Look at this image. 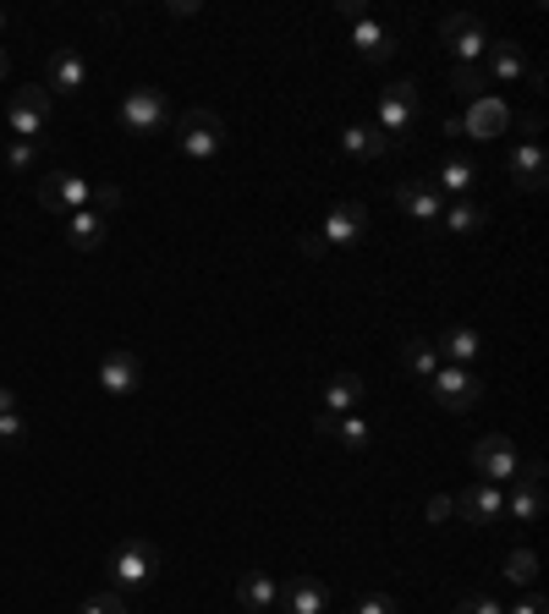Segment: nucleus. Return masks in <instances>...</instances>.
<instances>
[{"mask_svg":"<svg viewBox=\"0 0 549 614\" xmlns=\"http://www.w3.org/2000/svg\"><path fill=\"white\" fill-rule=\"evenodd\" d=\"M105 570H110V592H144V587H155V576L166 570V554L149 543V538H126L121 549H110V560H105Z\"/></svg>","mask_w":549,"mask_h":614,"instance_id":"1","label":"nucleus"},{"mask_svg":"<svg viewBox=\"0 0 549 614\" xmlns=\"http://www.w3.org/2000/svg\"><path fill=\"white\" fill-rule=\"evenodd\" d=\"M176 143H182V154H187V160H215V154L225 148V121L215 115V110H182L176 115Z\"/></svg>","mask_w":549,"mask_h":614,"instance_id":"2","label":"nucleus"},{"mask_svg":"<svg viewBox=\"0 0 549 614\" xmlns=\"http://www.w3.org/2000/svg\"><path fill=\"white\" fill-rule=\"evenodd\" d=\"M412 121H418V83H395L379 94V132L390 137V148L412 143Z\"/></svg>","mask_w":549,"mask_h":614,"instance_id":"3","label":"nucleus"},{"mask_svg":"<svg viewBox=\"0 0 549 614\" xmlns=\"http://www.w3.org/2000/svg\"><path fill=\"white\" fill-rule=\"evenodd\" d=\"M121 126L132 132V137H155V132H166V121H171V105H166V94L160 88H132L126 99H121Z\"/></svg>","mask_w":549,"mask_h":614,"instance_id":"4","label":"nucleus"},{"mask_svg":"<svg viewBox=\"0 0 549 614\" xmlns=\"http://www.w3.org/2000/svg\"><path fill=\"white\" fill-rule=\"evenodd\" d=\"M473 467L484 472V483H511L516 478V467H522V461H516V444L505 439V433H484L478 444H473Z\"/></svg>","mask_w":549,"mask_h":614,"instance_id":"5","label":"nucleus"},{"mask_svg":"<svg viewBox=\"0 0 549 614\" xmlns=\"http://www.w3.org/2000/svg\"><path fill=\"white\" fill-rule=\"evenodd\" d=\"M440 39L462 56V66H478V61L489 56V34H484V23H478L473 12H451V17L440 23Z\"/></svg>","mask_w":549,"mask_h":614,"instance_id":"6","label":"nucleus"},{"mask_svg":"<svg viewBox=\"0 0 549 614\" xmlns=\"http://www.w3.org/2000/svg\"><path fill=\"white\" fill-rule=\"evenodd\" d=\"M39 209L72 220L77 209H88V182L72 176V171H50V176H39Z\"/></svg>","mask_w":549,"mask_h":614,"instance_id":"7","label":"nucleus"},{"mask_svg":"<svg viewBox=\"0 0 549 614\" xmlns=\"http://www.w3.org/2000/svg\"><path fill=\"white\" fill-rule=\"evenodd\" d=\"M319 242H330V247H363L368 242V209L363 204H335L325 214V236Z\"/></svg>","mask_w":549,"mask_h":614,"instance_id":"8","label":"nucleus"},{"mask_svg":"<svg viewBox=\"0 0 549 614\" xmlns=\"http://www.w3.org/2000/svg\"><path fill=\"white\" fill-rule=\"evenodd\" d=\"M429 384H435V401H440L446 412H467V406H478V395H484V384H478L467 368H440Z\"/></svg>","mask_w":549,"mask_h":614,"instance_id":"9","label":"nucleus"},{"mask_svg":"<svg viewBox=\"0 0 549 614\" xmlns=\"http://www.w3.org/2000/svg\"><path fill=\"white\" fill-rule=\"evenodd\" d=\"M137 384H144V363H137V352H105L99 390L105 395H137Z\"/></svg>","mask_w":549,"mask_h":614,"instance_id":"10","label":"nucleus"},{"mask_svg":"<svg viewBox=\"0 0 549 614\" xmlns=\"http://www.w3.org/2000/svg\"><path fill=\"white\" fill-rule=\"evenodd\" d=\"M511 176L522 193H544V176H549V160H544V143L538 137H522L511 148Z\"/></svg>","mask_w":549,"mask_h":614,"instance_id":"11","label":"nucleus"},{"mask_svg":"<svg viewBox=\"0 0 549 614\" xmlns=\"http://www.w3.org/2000/svg\"><path fill=\"white\" fill-rule=\"evenodd\" d=\"M281 603L286 614H330V587L319 581V576H297V581H286L281 587Z\"/></svg>","mask_w":549,"mask_h":614,"instance_id":"12","label":"nucleus"},{"mask_svg":"<svg viewBox=\"0 0 549 614\" xmlns=\"http://www.w3.org/2000/svg\"><path fill=\"white\" fill-rule=\"evenodd\" d=\"M456 505V516H467L473 527H489V521H500L505 516V494L495 489V483H473L462 500H451Z\"/></svg>","mask_w":549,"mask_h":614,"instance_id":"13","label":"nucleus"},{"mask_svg":"<svg viewBox=\"0 0 549 614\" xmlns=\"http://www.w3.org/2000/svg\"><path fill=\"white\" fill-rule=\"evenodd\" d=\"M505 126H511V110H505V99H495V94L473 99V110L462 115V132H467V137H500Z\"/></svg>","mask_w":549,"mask_h":614,"instance_id":"14","label":"nucleus"},{"mask_svg":"<svg viewBox=\"0 0 549 614\" xmlns=\"http://www.w3.org/2000/svg\"><path fill=\"white\" fill-rule=\"evenodd\" d=\"M395 204H401L412 220H424L429 231H435L440 214H446V204H440V193H435L429 182H401V187H395Z\"/></svg>","mask_w":549,"mask_h":614,"instance_id":"15","label":"nucleus"},{"mask_svg":"<svg viewBox=\"0 0 549 614\" xmlns=\"http://www.w3.org/2000/svg\"><path fill=\"white\" fill-rule=\"evenodd\" d=\"M352 45H357V56H363V61H374V66L395 56V39H390V34H385V23H379V17H368V12H363V17H352Z\"/></svg>","mask_w":549,"mask_h":614,"instance_id":"16","label":"nucleus"},{"mask_svg":"<svg viewBox=\"0 0 549 614\" xmlns=\"http://www.w3.org/2000/svg\"><path fill=\"white\" fill-rule=\"evenodd\" d=\"M88 83V66L77 50H50V66H45V88L50 94H77Z\"/></svg>","mask_w":549,"mask_h":614,"instance_id":"17","label":"nucleus"},{"mask_svg":"<svg viewBox=\"0 0 549 614\" xmlns=\"http://www.w3.org/2000/svg\"><path fill=\"white\" fill-rule=\"evenodd\" d=\"M341 154H352V160H385V154H390V137L379 132V126H346L341 132Z\"/></svg>","mask_w":549,"mask_h":614,"instance_id":"18","label":"nucleus"},{"mask_svg":"<svg viewBox=\"0 0 549 614\" xmlns=\"http://www.w3.org/2000/svg\"><path fill=\"white\" fill-rule=\"evenodd\" d=\"M105 236H110V220H105V214H94V209H77V214L66 220V242H72L77 253L105 247Z\"/></svg>","mask_w":549,"mask_h":614,"instance_id":"19","label":"nucleus"},{"mask_svg":"<svg viewBox=\"0 0 549 614\" xmlns=\"http://www.w3.org/2000/svg\"><path fill=\"white\" fill-rule=\"evenodd\" d=\"M274 598H281V587H274L264 570H247V576L236 581V603H242L247 614H258V609H274Z\"/></svg>","mask_w":549,"mask_h":614,"instance_id":"20","label":"nucleus"},{"mask_svg":"<svg viewBox=\"0 0 549 614\" xmlns=\"http://www.w3.org/2000/svg\"><path fill=\"white\" fill-rule=\"evenodd\" d=\"M357 401H363V379H357V373H335V379L325 384V412H330V417H346Z\"/></svg>","mask_w":549,"mask_h":614,"instance_id":"21","label":"nucleus"},{"mask_svg":"<svg viewBox=\"0 0 549 614\" xmlns=\"http://www.w3.org/2000/svg\"><path fill=\"white\" fill-rule=\"evenodd\" d=\"M505 516H511L516 527H533V521L544 516V483H516V494L505 500Z\"/></svg>","mask_w":549,"mask_h":614,"instance_id":"22","label":"nucleus"},{"mask_svg":"<svg viewBox=\"0 0 549 614\" xmlns=\"http://www.w3.org/2000/svg\"><path fill=\"white\" fill-rule=\"evenodd\" d=\"M435 352H446L451 357V368H467L473 357H478V330H467V324H451L446 335H440V346Z\"/></svg>","mask_w":549,"mask_h":614,"instance_id":"23","label":"nucleus"},{"mask_svg":"<svg viewBox=\"0 0 549 614\" xmlns=\"http://www.w3.org/2000/svg\"><path fill=\"white\" fill-rule=\"evenodd\" d=\"M489 72L500 77V83H516V77H527V56H522V45H489Z\"/></svg>","mask_w":549,"mask_h":614,"instance_id":"24","label":"nucleus"},{"mask_svg":"<svg viewBox=\"0 0 549 614\" xmlns=\"http://www.w3.org/2000/svg\"><path fill=\"white\" fill-rule=\"evenodd\" d=\"M401 363H406L412 373H418V379H435V373L446 368V363H440V352H435L429 341H406V346H401Z\"/></svg>","mask_w":549,"mask_h":614,"instance_id":"25","label":"nucleus"},{"mask_svg":"<svg viewBox=\"0 0 549 614\" xmlns=\"http://www.w3.org/2000/svg\"><path fill=\"white\" fill-rule=\"evenodd\" d=\"M478 225H484V209L462 198V204H451V209L440 214V225H435V231H456V236H467V231H478Z\"/></svg>","mask_w":549,"mask_h":614,"instance_id":"26","label":"nucleus"},{"mask_svg":"<svg viewBox=\"0 0 549 614\" xmlns=\"http://www.w3.org/2000/svg\"><path fill=\"white\" fill-rule=\"evenodd\" d=\"M505 581H511V587H533V581H538L533 549H511V554H505Z\"/></svg>","mask_w":549,"mask_h":614,"instance_id":"27","label":"nucleus"},{"mask_svg":"<svg viewBox=\"0 0 549 614\" xmlns=\"http://www.w3.org/2000/svg\"><path fill=\"white\" fill-rule=\"evenodd\" d=\"M7 126L17 132V143H39V132H45V121L34 110H23V105H7Z\"/></svg>","mask_w":549,"mask_h":614,"instance_id":"28","label":"nucleus"},{"mask_svg":"<svg viewBox=\"0 0 549 614\" xmlns=\"http://www.w3.org/2000/svg\"><path fill=\"white\" fill-rule=\"evenodd\" d=\"M484 83H489L484 66H456V72H451V88H456L462 99H484Z\"/></svg>","mask_w":549,"mask_h":614,"instance_id":"29","label":"nucleus"},{"mask_svg":"<svg viewBox=\"0 0 549 614\" xmlns=\"http://www.w3.org/2000/svg\"><path fill=\"white\" fill-rule=\"evenodd\" d=\"M12 105H23V110H34V115L45 121V115H50V105H56V94H50L45 83H28V88H17V94H12Z\"/></svg>","mask_w":549,"mask_h":614,"instance_id":"30","label":"nucleus"},{"mask_svg":"<svg viewBox=\"0 0 549 614\" xmlns=\"http://www.w3.org/2000/svg\"><path fill=\"white\" fill-rule=\"evenodd\" d=\"M335 439H341L346 450H363V444L374 439V422H368V417H341V422H335Z\"/></svg>","mask_w":549,"mask_h":614,"instance_id":"31","label":"nucleus"},{"mask_svg":"<svg viewBox=\"0 0 549 614\" xmlns=\"http://www.w3.org/2000/svg\"><path fill=\"white\" fill-rule=\"evenodd\" d=\"M473 182H478V171H473L467 160H446V171H440V187H446V193H467Z\"/></svg>","mask_w":549,"mask_h":614,"instance_id":"32","label":"nucleus"},{"mask_svg":"<svg viewBox=\"0 0 549 614\" xmlns=\"http://www.w3.org/2000/svg\"><path fill=\"white\" fill-rule=\"evenodd\" d=\"M88 209L110 220V214L121 209V187H115V182H99V187H88Z\"/></svg>","mask_w":549,"mask_h":614,"instance_id":"33","label":"nucleus"},{"mask_svg":"<svg viewBox=\"0 0 549 614\" xmlns=\"http://www.w3.org/2000/svg\"><path fill=\"white\" fill-rule=\"evenodd\" d=\"M0 444H7V450H23V444H28V422H23V412H7V417H0Z\"/></svg>","mask_w":549,"mask_h":614,"instance_id":"34","label":"nucleus"},{"mask_svg":"<svg viewBox=\"0 0 549 614\" xmlns=\"http://www.w3.org/2000/svg\"><path fill=\"white\" fill-rule=\"evenodd\" d=\"M77 614H132V609H126V598H121V592H110V587H105V592H94Z\"/></svg>","mask_w":549,"mask_h":614,"instance_id":"35","label":"nucleus"},{"mask_svg":"<svg viewBox=\"0 0 549 614\" xmlns=\"http://www.w3.org/2000/svg\"><path fill=\"white\" fill-rule=\"evenodd\" d=\"M34 160H39V143H12L7 148V165L12 171H34Z\"/></svg>","mask_w":549,"mask_h":614,"instance_id":"36","label":"nucleus"},{"mask_svg":"<svg viewBox=\"0 0 549 614\" xmlns=\"http://www.w3.org/2000/svg\"><path fill=\"white\" fill-rule=\"evenodd\" d=\"M424 516H429V521H451V516H456V505H451V494H429V505H424Z\"/></svg>","mask_w":549,"mask_h":614,"instance_id":"37","label":"nucleus"},{"mask_svg":"<svg viewBox=\"0 0 549 614\" xmlns=\"http://www.w3.org/2000/svg\"><path fill=\"white\" fill-rule=\"evenodd\" d=\"M456 614H505L489 592H478V598H467V603H456Z\"/></svg>","mask_w":549,"mask_h":614,"instance_id":"38","label":"nucleus"},{"mask_svg":"<svg viewBox=\"0 0 549 614\" xmlns=\"http://www.w3.org/2000/svg\"><path fill=\"white\" fill-rule=\"evenodd\" d=\"M352 614H395V598H379V592H368Z\"/></svg>","mask_w":549,"mask_h":614,"instance_id":"39","label":"nucleus"},{"mask_svg":"<svg viewBox=\"0 0 549 614\" xmlns=\"http://www.w3.org/2000/svg\"><path fill=\"white\" fill-rule=\"evenodd\" d=\"M505 614H549V603H544V592H533V598H522V603H511Z\"/></svg>","mask_w":549,"mask_h":614,"instance_id":"40","label":"nucleus"},{"mask_svg":"<svg viewBox=\"0 0 549 614\" xmlns=\"http://www.w3.org/2000/svg\"><path fill=\"white\" fill-rule=\"evenodd\" d=\"M7 412H17V390H7V384H0V417H7Z\"/></svg>","mask_w":549,"mask_h":614,"instance_id":"41","label":"nucleus"},{"mask_svg":"<svg viewBox=\"0 0 549 614\" xmlns=\"http://www.w3.org/2000/svg\"><path fill=\"white\" fill-rule=\"evenodd\" d=\"M7 66H12V61H7V50H0V83H7Z\"/></svg>","mask_w":549,"mask_h":614,"instance_id":"42","label":"nucleus"},{"mask_svg":"<svg viewBox=\"0 0 549 614\" xmlns=\"http://www.w3.org/2000/svg\"><path fill=\"white\" fill-rule=\"evenodd\" d=\"M0 34H7V12H0Z\"/></svg>","mask_w":549,"mask_h":614,"instance_id":"43","label":"nucleus"},{"mask_svg":"<svg viewBox=\"0 0 549 614\" xmlns=\"http://www.w3.org/2000/svg\"><path fill=\"white\" fill-rule=\"evenodd\" d=\"M258 614H269V609H258Z\"/></svg>","mask_w":549,"mask_h":614,"instance_id":"44","label":"nucleus"}]
</instances>
